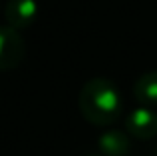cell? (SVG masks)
<instances>
[{
	"mask_svg": "<svg viewBox=\"0 0 157 156\" xmlns=\"http://www.w3.org/2000/svg\"><path fill=\"white\" fill-rule=\"evenodd\" d=\"M133 96L139 106L157 108V70H149L141 74L133 84Z\"/></svg>",
	"mask_w": 157,
	"mask_h": 156,
	"instance_id": "cell-6",
	"label": "cell"
},
{
	"mask_svg": "<svg viewBox=\"0 0 157 156\" xmlns=\"http://www.w3.org/2000/svg\"><path fill=\"white\" fill-rule=\"evenodd\" d=\"M40 8L36 0H8L4 4V20L10 28L22 30L38 20Z\"/></svg>",
	"mask_w": 157,
	"mask_h": 156,
	"instance_id": "cell-4",
	"label": "cell"
},
{
	"mask_svg": "<svg viewBox=\"0 0 157 156\" xmlns=\"http://www.w3.org/2000/svg\"><path fill=\"white\" fill-rule=\"evenodd\" d=\"M26 56V42L20 36V30L4 24L0 28V70L8 72L22 64Z\"/></svg>",
	"mask_w": 157,
	"mask_h": 156,
	"instance_id": "cell-2",
	"label": "cell"
},
{
	"mask_svg": "<svg viewBox=\"0 0 157 156\" xmlns=\"http://www.w3.org/2000/svg\"><path fill=\"white\" fill-rule=\"evenodd\" d=\"M125 132L137 140H149L157 136V110L137 106L129 110L125 118Z\"/></svg>",
	"mask_w": 157,
	"mask_h": 156,
	"instance_id": "cell-3",
	"label": "cell"
},
{
	"mask_svg": "<svg viewBox=\"0 0 157 156\" xmlns=\"http://www.w3.org/2000/svg\"><path fill=\"white\" fill-rule=\"evenodd\" d=\"M100 156H127L131 152V136L123 130H105L98 138Z\"/></svg>",
	"mask_w": 157,
	"mask_h": 156,
	"instance_id": "cell-5",
	"label": "cell"
},
{
	"mask_svg": "<svg viewBox=\"0 0 157 156\" xmlns=\"http://www.w3.org/2000/svg\"><path fill=\"white\" fill-rule=\"evenodd\" d=\"M80 112L90 124L109 126L123 114V98L117 84L109 78H90L78 96Z\"/></svg>",
	"mask_w": 157,
	"mask_h": 156,
	"instance_id": "cell-1",
	"label": "cell"
},
{
	"mask_svg": "<svg viewBox=\"0 0 157 156\" xmlns=\"http://www.w3.org/2000/svg\"><path fill=\"white\" fill-rule=\"evenodd\" d=\"M155 156H157V148H155Z\"/></svg>",
	"mask_w": 157,
	"mask_h": 156,
	"instance_id": "cell-7",
	"label": "cell"
},
{
	"mask_svg": "<svg viewBox=\"0 0 157 156\" xmlns=\"http://www.w3.org/2000/svg\"><path fill=\"white\" fill-rule=\"evenodd\" d=\"M90 156H92V154H90Z\"/></svg>",
	"mask_w": 157,
	"mask_h": 156,
	"instance_id": "cell-8",
	"label": "cell"
}]
</instances>
